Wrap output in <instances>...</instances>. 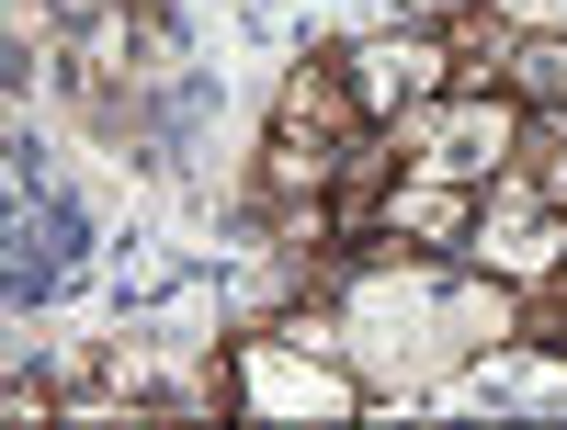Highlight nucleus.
Segmentation results:
<instances>
[{
  "mask_svg": "<svg viewBox=\"0 0 567 430\" xmlns=\"http://www.w3.org/2000/svg\"><path fill=\"white\" fill-rule=\"evenodd\" d=\"M272 125H284V136H329V148H352L374 114H363V91H352V69H341V57H307V69H284Z\"/></svg>",
  "mask_w": 567,
  "mask_h": 430,
  "instance_id": "nucleus-4",
  "label": "nucleus"
},
{
  "mask_svg": "<svg viewBox=\"0 0 567 430\" xmlns=\"http://www.w3.org/2000/svg\"><path fill=\"white\" fill-rule=\"evenodd\" d=\"M511 34H567V0H488Z\"/></svg>",
  "mask_w": 567,
  "mask_h": 430,
  "instance_id": "nucleus-5",
  "label": "nucleus"
},
{
  "mask_svg": "<svg viewBox=\"0 0 567 430\" xmlns=\"http://www.w3.org/2000/svg\"><path fill=\"white\" fill-rule=\"evenodd\" d=\"M398 148H409V170H443V181H488L523 159V136H534V103H511V91H443V103H420V114H398L386 125Z\"/></svg>",
  "mask_w": 567,
  "mask_h": 430,
  "instance_id": "nucleus-1",
  "label": "nucleus"
},
{
  "mask_svg": "<svg viewBox=\"0 0 567 430\" xmlns=\"http://www.w3.org/2000/svg\"><path fill=\"white\" fill-rule=\"evenodd\" d=\"M477 181H443V170H409L398 193H386V250H465V238H477Z\"/></svg>",
  "mask_w": 567,
  "mask_h": 430,
  "instance_id": "nucleus-3",
  "label": "nucleus"
},
{
  "mask_svg": "<svg viewBox=\"0 0 567 430\" xmlns=\"http://www.w3.org/2000/svg\"><path fill=\"white\" fill-rule=\"evenodd\" d=\"M341 69L363 91V114L398 125V114H420V103L454 91V34H363V45H341Z\"/></svg>",
  "mask_w": 567,
  "mask_h": 430,
  "instance_id": "nucleus-2",
  "label": "nucleus"
}]
</instances>
